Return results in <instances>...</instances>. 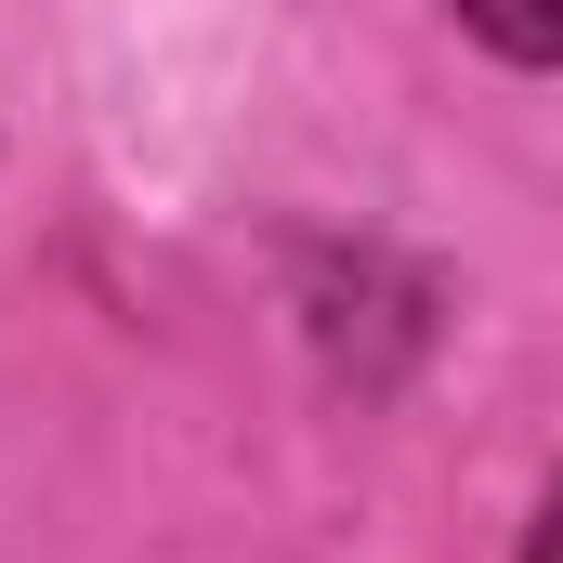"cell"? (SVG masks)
<instances>
[{
    "mask_svg": "<svg viewBox=\"0 0 563 563\" xmlns=\"http://www.w3.org/2000/svg\"><path fill=\"white\" fill-rule=\"evenodd\" d=\"M498 53H525V66H563V0H459Z\"/></svg>",
    "mask_w": 563,
    "mask_h": 563,
    "instance_id": "1",
    "label": "cell"
},
{
    "mask_svg": "<svg viewBox=\"0 0 563 563\" xmlns=\"http://www.w3.org/2000/svg\"><path fill=\"white\" fill-rule=\"evenodd\" d=\"M525 563H563V485H551V511H538V551Z\"/></svg>",
    "mask_w": 563,
    "mask_h": 563,
    "instance_id": "2",
    "label": "cell"
}]
</instances>
